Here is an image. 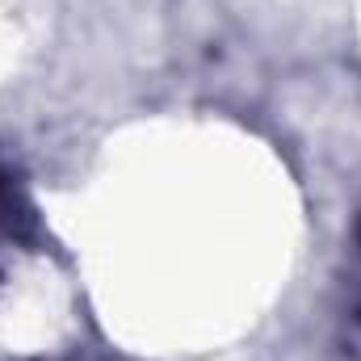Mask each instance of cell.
I'll return each instance as SVG.
<instances>
[{
    "instance_id": "cell-1",
    "label": "cell",
    "mask_w": 361,
    "mask_h": 361,
    "mask_svg": "<svg viewBox=\"0 0 361 361\" xmlns=\"http://www.w3.org/2000/svg\"><path fill=\"white\" fill-rule=\"evenodd\" d=\"M17 361H47V357H17Z\"/></svg>"
},
{
    "instance_id": "cell-2",
    "label": "cell",
    "mask_w": 361,
    "mask_h": 361,
    "mask_svg": "<svg viewBox=\"0 0 361 361\" xmlns=\"http://www.w3.org/2000/svg\"><path fill=\"white\" fill-rule=\"evenodd\" d=\"M357 244H361V219H357Z\"/></svg>"
}]
</instances>
